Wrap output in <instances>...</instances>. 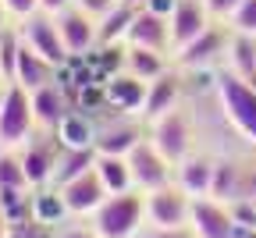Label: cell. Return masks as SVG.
Returning <instances> with one entry per match:
<instances>
[{
  "instance_id": "7a4b0ae2",
  "label": "cell",
  "mask_w": 256,
  "mask_h": 238,
  "mask_svg": "<svg viewBox=\"0 0 256 238\" xmlns=\"http://www.w3.org/2000/svg\"><path fill=\"white\" fill-rule=\"evenodd\" d=\"M217 100H220V110L235 124V132L249 146H256V86L235 78L232 72H220L217 75Z\"/></svg>"
},
{
  "instance_id": "1f68e13d",
  "label": "cell",
  "mask_w": 256,
  "mask_h": 238,
  "mask_svg": "<svg viewBox=\"0 0 256 238\" xmlns=\"http://www.w3.org/2000/svg\"><path fill=\"white\" fill-rule=\"evenodd\" d=\"M139 238H196V231H192V224H185V228H153V224H146L139 231Z\"/></svg>"
},
{
  "instance_id": "3957f363",
  "label": "cell",
  "mask_w": 256,
  "mask_h": 238,
  "mask_svg": "<svg viewBox=\"0 0 256 238\" xmlns=\"http://www.w3.org/2000/svg\"><path fill=\"white\" fill-rule=\"evenodd\" d=\"M36 114H32V96L18 82H8V96L0 107V150H18L32 142L36 132Z\"/></svg>"
},
{
  "instance_id": "4fadbf2b",
  "label": "cell",
  "mask_w": 256,
  "mask_h": 238,
  "mask_svg": "<svg viewBox=\"0 0 256 238\" xmlns=\"http://www.w3.org/2000/svg\"><path fill=\"white\" fill-rule=\"evenodd\" d=\"M124 46H146V50L171 54V22L164 14L150 11V8H139L132 28L124 36Z\"/></svg>"
},
{
  "instance_id": "5b68a950",
  "label": "cell",
  "mask_w": 256,
  "mask_h": 238,
  "mask_svg": "<svg viewBox=\"0 0 256 238\" xmlns=\"http://www.w3.org/2000/svg\"><path fill=\"white\" fill-rule=\"evenodd\" d=\"M150 142L178 167V164L192 153V121H188V114H182V110L174 107V110H168L164 118L150 121Z\"/></svg>"
},
{
  "instance_id": "d4e9b609",
  "label": "cell",
  "mask_w": 256,
  "mask_h": 238,
  "mask_svg": "<svg viewBox=\"0 0 256 238\" xmlns=\"http://www.w3.org/2000/svg\"><path fill=\"white\" fill-rule=\"evenodd\" d=\"M124 72L139 75L142 82H153L160 75H168L171 68L164 60V54L160 50H146V46H124Z\"/></svg>"
},
{
  "instance_id": "f546056e",
  "label": "cell",
  "mask_w": 256,
  "mask_h": 238,
  "mask_svg": "<svg viewBox=\"0 0 256 238\" xmlns=\"http://www.w3.org/2000/svg\"><path fill=\"white\" fill-rule=\"evenodd\" d=\"M0 188H28L22 153L14 150H0Z\"/></svg>"
},
{
  "instance_id": "4316f807",
  "label": "cell",
  "mask_w": 256,
  "mask_h": 238,
  "mask_svg": "<svg viewBox=\"0 0 256 238\" xmlns=\"http://www.w3.org/2000/svg\"><path fill=\"white\" fill-rule=\"evenodd\" d=\"M96 174L107 185L110 196L118 192H132V167H128V156H107V153H96Z\"/></svg>"
},
{
  "instance_id": "2e32d148",
  "label": "cell",
  "mask_w": 256,
  "mask_h": 238,
  "mask_svg": "<svg viewBox=\"0 0 256 238\" xmlns=\"http://www.w3.org/2000/svg\"><path fill=\"white\" fill-rule=\"evenodd\" d=\"M57 153H60V142H57V139H32V142L22 150V164H25L28 188H43V185L54 182Z\"/></svg>"
},
{
  "instance_id": "5bb4252c",
  "label": "cell",
  "mask_w": 256,
  "mask_h": 238,
  "mask_svg": "<svg viewBox=\"0 0 256 238\" xmlns=\"http://www.w3.org/2000/svg\"><path fill=\"white\" fill-rule=\"evenodd\" d=\"M60 196H64V206H68V214L86 217V214H96V210H100L104 199H107L110 192H107V185L100 182V174H96V167H92V171H86L82 178L60 185Z\"/></svg>"
},
{
  "instance_id": "8992f818",
  "label": "cell",
  "mask_w": 256,
  "mask_h": 238,
  "mask_svg": "<svg viewBox=\"0 0 256 238\" xmlns=\"http://www.w3.org/2000/svg\"><path fill=\"white\" fill-rule=\"evenodd\" d=\"M128 167H132V185L139 192H156L174 182V164L160 153L150 139H142L132 153H128Z\"/></svg>"
},
{
  "instance_id": "7c38bea8",
  "label": "cell",
  "mask_w": 256,
  "mask_h": 238,
  "mask_svg": "<svg viewBox=\"0 0 256 238\" xmlns=\"http://www.w3.org/2000/svg\"><path fill=\"white\" fill-rule=\"evenodd\" d=\"M168 22H171V54L188 46L196 36H203V32L214 25V18H210L203 0H178V8L171 11Z\"/></svg>"
},
{
  "instance_id": "7bdbcfd3",
  "label": "cell",
  "mask_w": 256,
  "mask_h": 238,
  "mask_svg": "<svg viewBox=\"0 0 256 238\" xmlns=\"http://www.w3.org/2000/svg\"><path fill=\"white\" fill-rule=\"evenodd\" d=\"M0 82H4V78H0Z\"/></svg>"
},
{
  "instance_id": "e0dca14e",
  "label": "cell",
  "mask_w": 256,
  "mask_h": 238,
  "mask_svg": "<svg viewBox=\"0 0 256 238\" xmlns=\"http://www.w3.org/2000/svg\"><path fill=\"white\" fill-rule=\"evenodd\" d=\"M14 82H18L22 89H28V92H36V89H43V86L57 82V68H54L43 54H36V50H32V46L22 40L18 64H14Z\"/></svg>"
},
{
  "instance_id": "74e56055",
  "label": "cell",
  "mask_w": 256,
  "mask_h": 238,
  "mask_svg": "<svg viewBox=\"0 0 256 238\" xmlns=\"http://www.w3.org/2000/svg\"><path fill=\"white\" fill-rule=\"evenodd\" d=\"M60 238H100V234H96V228H89V231H82V228H75V231H64Z\"/></svg>"
},
{
  "instance_id": "52a82bcc",
  "label": "cell",
  "mask_w": 256,
  "mask_h": 238,
  "mask_svg": "<svg viewBox=\"0 0 256 238\" xmlns=\"http://www.w3.org/2000/svg\"><path fill=\"white\" fill-rule=\"evenodd\" d=\"M228 43H232V28L214 22L203 36H196L188 46L174 50V64L182 72H206L210 64H217L224 54H228Z\"/></svg>"
},
{
  "instance_id": "603a6c76",
  "label": "cell",
  "mask_w": 256,
  "mask_h": 238,
  "mask_svg": "<svg viewBox=\"0 0 256 238\" xmlns=\"http://www.w3.org/2000/svg\"><path fill=\"white\" fill-rule=\"evenodd\" d=\"M249 174L242 171L238 164H232V160H220L217 167H214V188H210V196L214 199H220V202H235V199H256V196H246V188H242V182H246Z\"/></svg>"
},
{
  "instance_id": "9c48e42d",
  "label": "cell",
  "mask_w": 256,
  "mask_h": 238,
  "mask_svg": "<svg viewBox=\"0 0 256 238\" xmlns=\"http://www.w3.org/2000/svg\"><path fill=\"white\" fill-rule=\"evenodd\" d=\"M54 18H57L60 40H64V46H68L72 57H86V54H92V46H100V22L92 14H86V11H78L72 4V8H64Z\"/></svg>"
},
{
  "instance_id": "60d3db41",
  "label": "cell",
  "mask_w": 256,
  "mask_h": 238,
  "mask_svg": "<svg viewBox=\"0 0 256 238\" xmlns=\"http://www.w3.org/2000/svg\"><path fill=\"white\" fill-rule=\"evenodd\" d=\"M124 4H132V8H146V0H124Z\"/></svg>"
},
{
  "instance_id": "83f0119b",
  "label": "cell",
  "mask_w": 256,
  "mask_h": 238,
  "mask_svg": "<svg viewBox=\"0 0 256 238\" xmlns=\"http://www.w3.org/2000/svg\"><path fill=\"white\" fill-rule=\"evenodd\" d=\"M64 217H68V206H64L60 188H54V185L32 188V220H40V224L54 228V224H60Z\"/></svg>"
},
{
  "instance_id": "f1b7e54d",
  "label": "cell",
  "mask_w": 256,
  "mask_h": 238,
  "mask_svg": "<svg viewBox=\"0 0 256 238\" xmlns=\"http://www.w3.org/2000/svg\"><path fill=\"white\" fill-rule=\"evenodd\" d=\"M18 50H22V32H18V25H8L4 36H0V78L4 82H14Z\"/></svg>"
},
{
  "instance_id": "ab89813d",
  "label": "cell",
  "mask_w": 256,
  "mask_h": 238,
  "mask_svg": "<svg viewBox=\"0 0 256 238\" xmlns=\"http://www.w3.org/2000/svg\"><path fill=\"white\" fill-rule=\"evenodd\" d=\"M8 25V8H4V0H0V28Z\"/></svg>"
},
{
  "instance_id": "d6986e66",
  "label": "cell",
  "mask_w": 256,
  "mask_h": 238,
  "mask_svg": "<svg viewBox=\"0 0 256 238\" xmlns=\"http://www.w3.org/2000/svg\"><path fill=\"white\" fill-rule=\"evenodd\" d=\"M214 160H206V156H185L178 167H174V185L178 188H185L192 199H203V196H210V188H214Z\"/></svg>"
},
{
  "instance_id": "4dcf8cb0",
  "label": "cell",
  "mask_w": 256,
  "mask_h": 238,
  "mask_svg": "<svg viewBox=\"0 0 256 238\" xmlns=\"http://www.w3.org/2000/svg\"><path fill=\"white\" fill-rule=\"evenodd\" d=\"M228 28L242 32V36H256V0H242L232 14V22H228Z\"/></svg>"
},
{
  "instance_id": "8d00e7d4",
  "label": "cell",
  "mask_w": 256,
  "mask_h": 238,
  "mask_svg": "<svg viewBox=\"0 0 256 238\" xmlns=\"http://www.w3.org/2000/svg\"><path fill=\"white\" fill-rule=\"evenodd\" d=\"M75 0H40V11H46V14H60L64 8H72Z\"/></svg>"
},
{
  "instance_id": "7402d4cb",
  "label": "cell",
  "mask_w": 256,
  "mask_h": 238,
  "mask_svg": "<svg viewBox=\"0 0 256 238\" xmlns=\"http://www.w3.org/2000/svg\"><path fill=\"white\" fill-rule=\"evenodd\" d=\"M228 72L235 78L256 86V36L232 32V43H228Z\"/></svg>"
},
{
  "instance_id": "836d02e7",
  "label": "cell",
  "mask_w": 256,
  "mask_h": 238,
  "mask_svg": "<svg viewBox=\"0 0 256 238\" xmlns=\"http://www.w3.org/2000/svg\"><path fill=\"white\" fill-rule=\"evenodd\" d=\"M4 8H8V18L25 22L28 14H36V11H40V0H4Z\"/></svg>"
},
{
  "instance_id": "d6a6232c",
  "label": "cell",
  "mask_w": 256,
  "mask_h": 238,
  "mask_svg": "<svg viewBox=\"0 0 256 238\" xmlns=\"http://www.w3.org/2000/svg\"><path fill=\"white\" fill-rule=\"evenodd\" d=\"M203 4H206L214 22H232V14H235V8L242 4V0H203Z\"/></svg>"
},
{
  "instance_id": "f35d334b",
  "label": "cell",
  "mask_w": 256,
  "mask_h": 238,
  "mask_svg": "<svg viewBox=\"0 0 256 238\" xmlns=\"http://www.w3.org/2000/svg\"><path fill=\"white\" fill-rule=\"evenodd\" d=\"M0 238H11V220L0 214Z\"/></svg>"
},
{
  "instance_id": "30bf717a",
  "label": "cell",
  "mask_w": 256,
  "mask_h": 238,
  "mask_svg": "<svg viewBox=\"0 0 256 238\" xmlns=\"http://www.w3.org/2000/svg\"><path fill=\"white\" fill-rule=\"evenodd\" d=\"M146 92H150V82H142L139 75L124 72V68L104 78V100H107V104H110L118 114H132V118H142Z\"/></svg>"
},
{
  "instance_id": "9a60e30c",
  "label": "cell",
  "mask_w": 256,
  "mask_h": 238,
  "mask_svg": "<svg viewBox=\"0 0 256 238\" xmlns=\"http://www.w3.org/2000/svg\"><path fill=\"white\" fill-rule=\"evenodd\" d=\"M139 142H142V132L132 114H118L110 124H96V153L128 156Z\"/></svg>"
},
{
  "instance_id": "d590c367",
  "label": "cell",
  "mask_w": 256,
  "mask_h": 238,
  "mask_svg": "<svg viewBox=\"0 0 256 238\" xmlns=\"http://www.w3.org/2000/svg\"><path fill=\"white\" fill-rule=\"evenodd\" d=\"M146 8L156 11V14H164V18H171V11L178 8V0H146Z\"/></svg>"
},
{
  "instance_id": "b9f144b4",
  "label": "cell",
  "mask_w": 256,
  "mask_h": 238,
  "mask_svg": "<svg viewBox=\"0 0 256 238\" xmlns=\"http://www.w3.org/2000/svg\"><path fill=\"white\" fill-rule=\"evenodd\" d=\"M4 28H8V25H4ZM4 28H0V36H4Z\"/></svg>"
},
{
  "instance_id": "ba28073f",
  "label": "cell",
  "mask_w": 256,
  "mask_h": 238,
  "mask_svg": "<svg viewBox=\"0 0 256 238\" xmlns=\"http://www.w3.org/2000/svg\"><path fill=\"white\" fill-rule=\"evenodd\" d=\"M192 217V196L185 188H178L174 182L146 192V224L153 228H185Z\"/></svg>"
},
{
  "instance_id": "8fae6325",
  "label": "cell",
  "mask_w": 256,
  "mask_h": 238,
  "mask_svg": "<svg viewBox=\"0 0 256 238\" xmlns=\"http://www.w3.org/2000/svg\"><path fill=\"white\" fill-rule=\"evenodd\" d=\"M196 238H235V217L228 210V202H220L214 196L192 199V217H188Z\"/></svg>"
},
{
  "instance_id": "277c9868",
  "label": "cell",
  "mask_w": 256,
  "mask_h": 238,
  "mask_svg": "<svg viewBox=\"0 0 256 238\" xmlns=\"http://www.w3.org/2000/svg\"><path fill=\"white\" fill-rule=\"evenodd\" d=\"M18 32H22V40H25L32 50L43 54V57L57 68V72L72 60L68 46H64V40H60V28H57V18H54V14H46V11L28 14L25 22H18Z\"/></svg>"
},
{
  "instance_id": "ffe728a7",
  "label": "cell",
  "mask_w": 256,
  "mask_h": 238,
  "mask_svg": "<svg viewBox=\"0 0 256 238\" xmlns=\"http://www.w3.org/2000/svg\"><path fill=\"white\" fill-rule=\"evenodd\" d=\"M54 139L64 150H96V121L86 110H68L60 118V124L54 128Z\"/></svg>"
},
{
  "instance_id": "6da1fadb",
  "label": "cell",
  "mask_w": 256,
  "mask_h": 238,
  "mask_svg": "<svg viewBox=\"0 0 256 238\" xmlns=\"http://www.w3.org/2000/svg\"><path fill=\"white\" fill-rule=\"evenodd\" d=\"M92 228L100 238H139L146 228V192H118L107 196L104 206L92 214Z\"/></svg>"
},
{
  "instance_id": "484cf974",
  "label": "cell",
  "mask_w": 256,
  "mask_h": 238,
  "mask_svg": "<svg viewBox=\"0 0 256 238\" xmlns=\"http://www.w3.org/2000/svg\"><path fill=\"white\" fill-rule=\"evenodd\" d=\"M136 11H139V8L118 0V4L100 18V46H118V43H124L128 28H132V22H136Z\"/></svg>"
},
{
  "instance_id": "ac0fdd59",
  "label": "cell",
  "mask_w": 256,
  "mask_h": 238,
  "mask_svg": "<svg viewBox=\"0 0 256 238\" xmlns=\"http://www.w3.org/2000/svg\"><path fill=\"white\" fill-rule=\"evenodd\" d=\"M28 96H32V114H36V124L46 128V132H54L60 124V118L72 110V100H68V92H64L60 82H50V86H43L36 92H28Z\"/></svg>"
},
{
  "instance_id": "e575fe53",
  "label": "cell",
  "mask_w": 256,
  "mask_h": 238,
  "mask_svg": "<svg viewBox=\"0 0 256 238\" xmlns=\"http://www.w3.org/2000/svg\"><path fill=\"white\" fill-rule=\"evenodd\" d=\"M114 4H118V0H75V8H78V11H86V14H92L96 22H100Z\"/></svg>"
},
{
  "instance_id": "cb8c5ba5",
  "label": "cell",
  "mask_w": 256,
  "mask_h": 238,
  "mask_svg": "<svg viewBox=\"0 0 256 238\" xmlns=\"http://www.w3.org/2000/svg\"><path fill=\"white\" fill-rule=\"evenodd\" d=\"M92 167H96V150H64V146H60L57 167H54V182H50V185L60 188V185L82 178L86 171H92Z\"/></svg>"
},
{
  "instance_id": "44dd1931",
  "label": "cell",
  "mask_w": 256,
  "mask_h": 238,
  "mask_svg": "<svg viewBox=\"0 0 256 238\" xmlns=\"http://www.w3.org/2000/svg\"><path fill=\"white\" fill-rule=\"evenodd\" d=\"M178 96H182V78L174 72L153 78L150 92H146V104H142V121H156V118H164L168 110H174Z\"/></svg>"
}]
</instances>
